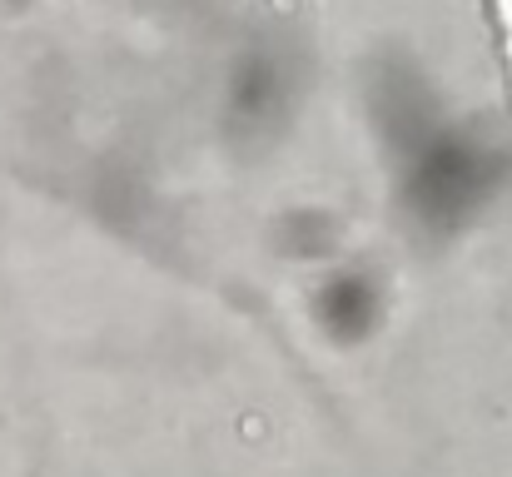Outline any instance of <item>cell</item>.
Wrapping results in <instances>:
<instances>
[{
    "label": "cell",
    "mask_w": 512,
    "mask_h": 477,
    "mask_svg": "<svg viewBox=\"0 0 512 477\" xmlns=\"http://www.w3.org/2000/svg\"><path fill=\"white\" fill-rule=\"evenodd\" d=\"M498 15V40H503V65H508V85H512V0H493Z\"/></svg>",
    "instance_id": "cell-1"
}]
</instances>
